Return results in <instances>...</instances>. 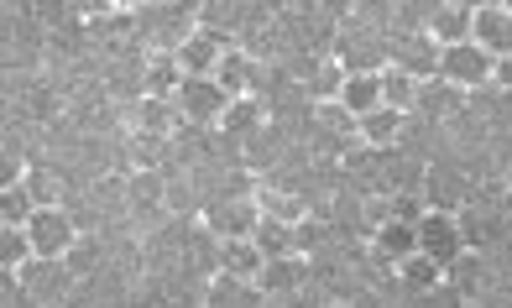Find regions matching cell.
<instances>
[{"label": "cell", "instance_id": "obj_29", "mask_svg": "<svg viewBox=\"0 0 512 308\" xmlns=\"http://www.w3.org/2000/svg\"><path fill=\"white\" fill-rule=\"evenodd\" d=\"M492 84L512 94V58H497V68H492Z\"/></svg>", "mask_w": 512, "mask_h": 308}, {"label": "cell", "instance_id": "obj_10", "mask_svg": "<svg viewBox=\"0 0 512 308\" xmlns=\"http://www.w3.org/2000/svg\"><path fill=\"white\" fill-rule=\"evenodd\" d=\"M215 84L230 94V100H246V94L256 89V58L246 53V47L236 42L230 53L220 58V68H215Z\"/></svg>", "mask_w": 512, "mask_h": 308}, {"label": "cell", "instance_id": "obj_20", "mask_svg": "<svg viewBox=\"0 0 512 308\" xmlns=\"http://www.w3.org/2000/svg\"><path fill=\"white\" fill-rule=\"evenodd\" d=\"M32 215H37V199L27 194V183L0 188V225H32Z\"/></svg>", "mask_w": 512, "mask_h": 308}, {"label": "cell", "instance_id": "obj_6", "mask_svg": "<svg viewBox=\"0 0 512 308\" xmlns=\"http://www.w3.org/2000/svg\"><path fill=\"white\" fill-rule=\"evenodd\" d=\"M439 58H445V47H439L429 32H408V37H398V53H392V63H398L403 74H413L418 84L439 79Z\"/></svg>", "mask_w": 512, "mask_h": 308}, {"label": "cell", "instance_id": "obj_26", "mask_svg": "<svg viewBox=\"0 0 512 308\" xmlns=\"http://www.w3.org/2000/svg\"><path fill=\"white\" fill-rule=\"evenodd\" d=\"M424 215H429V204L418 199V194H392V220H398V225H413L418 230V220H424Z\"/></svg>", "mask_w": 512, "mask_h": 308}, {"label": "cell", "instance_id": "obj_17", "mask_svg": "<svg viewBox=\"0 0 512 308\" xmlns=\"http://www.w3.org/2000/svg\"><path fill=\"white\" fill-rule=\"evenodd\" d=\"M398 282H403V288H413V293H429V288L445 282V267H439L434 256H424V251H413L408 262L398 267Z\"/></svg>", "mask_w": 512, "mask_h": 308}, {"label": "cell", "instance_id": "obj_27", "mask_svg": "<svg viewBox=\"0 0 512 308\" xmlns=\"http://www.w3.org/2000/svg\"><path fill=\"white\" fill-rule=\"evenodd\" d=\"M361 220H366V230H382V225L392 220V194H371V199L361 204Z\"/></svg>", "mask_w": 512, "mask_h": 308}, {"label": "cell", "instance_id": "obj_25", "mask_svg": "<svg viewBox=\"0 0 512 308\" xmlns=\"http://www.w3.org/2000/svg\"><path fill=\"white\" fill-rule=\"evenodd\" d=\"M162 141H168V136H152V131H136V136H131V157H136V168H142V173H157Z\"/></svg>", "mask_w": 512, "mask_h": 308}, {"label": "cell", "instance_id": "obj_22", "mask_svg": "<svg viewBox=\"0 0 512 308\" xmlns=\"http://www.w3.org/2000/svg\"><path fill=\"white\" fill-rule=\"evenodd\" d=\"M251 126H262V100H230V110H225V121H220V131H230V136H241V131H251Z\"/></svg>", "mask_w": 512, "mask_h": 308}, {"label": "cell", "instance_id": "obj_8", "mask_svg": "<svg viewBox=\"0 0 512 308\" xmlns=\"http://www.w3.org/2000/svg\"><path fill=\"white\" fill-rule=\"evenodd\" d=\"M220 272L230 282H262L267 256H262V246H256L251 235H225L220 241Z\"/></svg>", "mask_w": 512, "mask_h": 308}, {"label": "cell", "instance_id": "obj_1", "mask_svg": "<svg viewBox=\"0 0 512 308\" xmlns=\"http://www.w3.org/2000/svg\"><path fill=\"white\" fill-rule=\"evenodd\" d=\"M418 251L434 256L439 267H455L460 262V251H465V225L460 215H450V209H429L424 220H418Z\"/></svg>", "mask_w": 512, "mask_h": 308}, {"label": "cell", "instance_id": "obj_2", "mask_svg": "<svg viewBox=\"0 0 512 308\" xmlns=\"http://www.w3.org/2000/svg\"><path fill=\"white\" fill-rule=\"evenodd\" d=\"M27 235H32L37 262H63V256L74 251V241H79V225H74V215L58 204V209H37L32 225H27Z\"/></svg>", "mask_w": 512, "mask_h": 308}, {"label": "cell", "instance_id": "obj_24", "mask_svg": "<svg viewBox=\"0 0 512 308\" xmlns=\"http://www.w3.org/2000/svg\"><path fill=\"white\" fill-rule=\"evenodd\" d=\"M309 89H314V105H319V100H340V89H345V68H340L335 58H324Z\"/></svg>", "mask_w": 512, "mask_h": 308}, {"label": "cell", "instance_id": "obj_5", "mask_svg": "<svg viewBox=\"0 0 512 308\" xmlns=\"http://www.w3.org/2000/svg\"><path fill=\"white\" fill-rule=\"evenodd\" d=\"M471 42L492 58H512V6L507 0H481L471 16Z\"/></svg>", "mask_w": 512, "mask_h": 308}, {"label": "cell", "instance_id": "obj_7", "mask_svg": "<svg viewBox=\"0 0 512 308\" xmlns=\"http://www.w3.org/2000/svg\"><path fill=\"white\" fill-rule=\"evenodd\" d=\"M471 16L476 6L471 0H439V6H429V37L439 47H460V42H471Z\"/></svg>", "mask_w": 512, "mask_h": 308}, {"label": "cell", "instance_id": "obj_28", "mask_svg": "<svg viewBox=\"0 0 512 308\" xmlns=\"http://www.w3.org/2000/svg\"><path fill=\"white\" fill-rule=\"evenodd\" d=\"M131 194H136V199H152V204H157V199H168V194H162V188H157V173H136Z\"/></svg>", "mask_w": 512, "mask_h": 308}, {"label": "cell", "instance_id": "obj_14", "mask_svg": "<svg viewBox=\"0 0 512 308\" xmlns=\"http://www.w3.org/2000/svg\"><path fill=\"white\" fill-rule=\"evenodd\" d=\"M403 126H408V115L403 110H371V115H361V141H366V147H377V152H387L392 147V141H398L403 136Z\"/></svg>", "mask_w": 512, "mask_h": 308}, {"label": "cell", "instance_id": "obj_9", "mask_svg": "<svg viewBox=\"0 0 512 308\" xmlns=\"http://www.w3.org/2000/svg\"><path fill=\"white\" fill-rule=\"evenodd\" d=\"M413 251H418V230H413V225L387 220L382 230H371V256H377V267H392V272H398Z\"/></svg>", "mask_w": 512, "mask_h": 308}, {"label": "cell", "instance_id": "obj_11", "mask_svg": "<svg viewBox=\"0 0 512 308\" xmlns=\"http://www.w3.org/2000/svg\"><path fill=\"white\" fill-rule=\"evenodd\" d=\"M251 241L262 246L267 262H293V256H298V241H304V235H298V225H283V220H267V215H262V225L251 230Z\"/></svg>", "mask_w": 512, "mask_h": 308}, {"label": "cell", "instance_id": "obj_13", "mask_svg": "<svg viewBox=\"0 0 512 308\" xmlns=\"http://www.w3.org/2000/svg\"><path fill=\"white\" fill-rule=\"evenodd\" d=\"M152 100H173V94L183 89V68H178V53H157L147 58V84H142Z\"/></svg>", "mask_w": 512, "mask_h": 308}, {"label": "cell", "instance_id": "obj_18", "mask_svg": "<svg viewBox=\"0 0 512 308\" xmlns=\"http://www.w3.org/2000/svg\"><path fill=\"white\" fill-rule=\"evenodd\" d=\"M178 121H183L178 105L173 100H152V94L142 100V110H136V131H152V136H168Z\"/></svg>", "mask_w": 512, "mask_h": 308}, {"label": "cell", "instance_id": "obj_16", "mask_svg": "<svg viewBox=\"0 0 512 308\" xmlns=\"http://www.w3.org/2000/svg\"><path fill=\"white\" fill-rule=\"evenodd\" d=\"M418 94H424V84H418L413 74H403L398 63L382 68V105H387V110H403V115H408V110L418 105Z\"/></svg>", "mask_w": 512, "mask_h": 308}, {"label": "cell", "instance_id": "obj_23", "mask_svg": "<svg viewBox=\"0 0 512 308\" xmlns=\"http://www.w3.org/2000/svg\"><path fill=\"white\" fill-rule=\"evenodd\" d=\"M27 194L37 199V209H58V204H63V183H58V173L32 168V173H27Z\"/></svg>", "mask_w": 512, "mask_h": 308}, {"label": "cell", "instance_id": "obj_15", "mask_svg": "<svg viewBox=\"0 0 512 308\" xmlns=\"http://www.w3.org/2000/svg\"><path fill=\"white\" fill-rule=\"evenodd\" d=\"M32 262H37V251H32L27 225H0V267H6V277L27 272Z\"/></svg>", "mask_w": 512, "mask_h": 308}, {"label": "cell", "instance_id": "obj_19", "mask_svg": "<svg viewBox=\"0 0 512 308\" xmlns=\"http://www.w3.org/2000/svg\"><path fill=\"white\" fill-rule=\"evenodd\" d=\"M256 209H262L267 220H283V225L304 220V204H298L293 194H283V188H256Z\"/></svg>", "mask_w": 512, "mask_h": 308}, {"label": "cell", "instance_id": "obj_12", "mask_svg": "<svg viewBox=\"0 0 512 308\" xmlns=\"http://www.w3.org/2000/svg\"><path fill=\"white\" fill-rule=\"evenodd\" d=\"M340 105L356 115H371L382 110V74H345V89H340Z\"/></svg>", "mask_w": 512, "mask_h": 308}, {"label": "cell", "instance_id": "obj_21", "mask_svg": "<svg viewBox=\"0 0 512 308\" xmlns=\"http://www.w3.org/2000/svg\"><path fill=\"white\" fill-rule=\"evenodd\" d=\"M314 121H319L324 131H335L340 141H345V136H356V141H361V121H356V115L345 110L340 100H319V105H314Z\"/></svg>", "mask_w": 512, "mask_h": 308}, {"label": "cell", "instance_id": "obj_4", "mask_svg": "<svg viewBox=\"0 0 512 308\" xmlns=\"http://www.w3.org/2000/svg\"><path fill=\"white\" fill-rule=\"evenodd\" d=\"M492 68H497V58L486 53V47L460 42V47H445V58H439V79L455 84V89H481V84H492Z\"/></svg>", "mask_w": 512, "mask_h": 308}, {"label": "cell", "instance_id": "obj_3", "mask_svg": "<svg viewBox=\"0 0 512 308\" xmlns=\"http://www.w3.org/2000/svg\"><path fill=\"white\" fill-rule=\"evenodd\" d=\"M173 105H178V115L189 126H220L225 110H230V94L215 79H183V89L173 94Z\"/></svg>", "mask_w": 512, "mask_h": 308}]
</instances>
